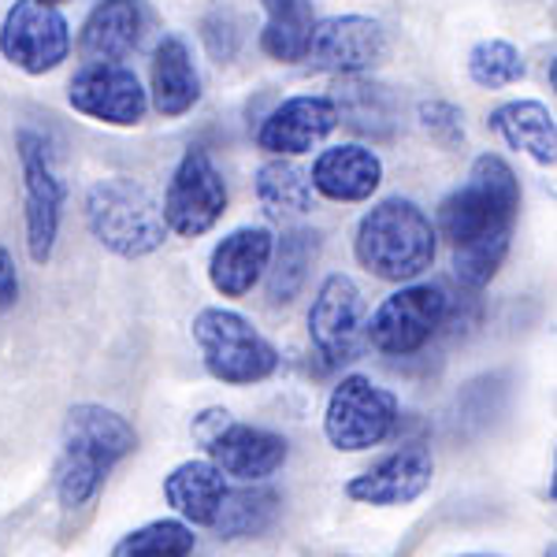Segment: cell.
I'll list each match as a JSON object with an SVG mask.
<instances>
[{
    "instance_id": "obj_1",
    "label": "cell",
    "mask_w": 557,
    "mask_h": 557,
    "mask_svg": "<svg viewBox=\"0 0 557 557\" xmlns=\"http://www.w3.org/2000/svg\"><path fill=\"white\" fill-rule=\"evenodd\" d=\"M520 212V178L494 152L472 164L465 186L438 205V231L454 246V272L465 286L480 290L498 275L509 253Z\"/></svg>"
},
{
    "instance_id": "obj_2",
    "label": "cell",
    "mask_w": 557,
    "mask_h": 557,
    "mask_svg": "<svg viewBox=\"0 0 557 557\" xmlns=\"http://www.w3.org/2000/svg\"><path fill=\"white\" fill-rule=\"evenodd\" d=\"M138 435L120 412L104 406H75L64 420V446L57 465V498L64 509H78L101 491L104 475L123 461Z\"/></svg>"
},
{
    "instance_id": "obj_3",
    "label": "cell",
    "mask_w": 557,
    "mask_h": 557,
    "mask_svg": "<svg viewBox=\"0 0 557 557\" xmlns=\"http://www.w3.org/2000/svg\"><path fill=\"white\" fill-rule=\"evenodd\" d=\"M438 231L431 227L428 212L406 197H386L372 205L357 223L354 253L375 278L386 283H412L435 264Z\"/></svg>"
},
{
    "instance_id": "obj_4",
    "label": "cell",
    "mask_w": 557,
    "mask_h": 557,
    "mask_svg": "<svg viewBox=\"0 0 557 557\" xmlns=\"http://www.w3.org/2000/svg\"><path fill=\"white\" fill-rule=\"evenodd\" d=\"M89 235L120 257H149L164 246L168 223L160 201L131 178H104L86 194Z\"/></svg>"
},
{
    "instance_id": "obj_5",
    "label": "cell",
    "mask_w": 557,
    "mask_h": 557,
    "mask_svg": "<svg viewBox=\"0 0 557 557\" xmlns=\"http://www.w3.org/2000/svg\"><path fill=\"white\" fill-rule=\"evenodd\" d=\"M194 343L212 380L227 386L260 383L278 368L275 346L235 309H201L194 320Z\"/></svg>"
},
{
    "instance_id": "obj_6",
    "label": "cell",
    "mask_w": 557,
    "mask_h": 557,
    "mask_svg": "<svg viewBox=\"0 0 557 557\" xmlns=\"http://www.w3.org/2000/svg\"><path fill=\"white\" fill-rule=\"evenodd\" d=\"M398 424V398L368 375H346L331 391L323 412V435L335 450L361 454L380 446Z\"/></svg>"
},
{
    "instance_id": "obj_7",
    "label": "cell",
    "mask_w": 557,
    "mask_h": 557,
    "mask_svg": "<svg viewBox=\"0 0 557 557\" xmlns=\"http://www.w3.org/2000/svg\"><path fill=\"white\" fill-rule=\"evenodd\" d=\"M446 312H450V298H446L443 286L435 283H412L401 286L398 294H391L380 309L372 312L364 327V338L380 354L406 357L417 354L431 343L438 327H443Z\"/></svg>"
},
{
    "instance_id": "obj_8",
    "label": "cell",
    "mask_w": 557,
    "mask_h": 557,
    "mask_svg": "<svg viewBox=\"0 0 557 557\" xmlns=\"http://www.w3.org/2000/svg\"><path fill=\"white\" fill-rule=\"evenodd\" d=\"M164 223L178 238H201L227 212V183L205 149H190L178 160L172 183L164 194Z\"/></svg>"
},
{
    "instance_id": "obj_9",
    "label": "cell",
    "mask_w": 557,
    "mask_h": 557,
    "mask_svg": "<svg viewBox=\"0 0 557 557\" xmlns=\"http://www.w3.org/2000/svg\"><path fill=\"white\" fill-rule=\"evenodd\" d=\"M0 49L26 75H45L64 64L71 52L67 20L41 0H15L0 26Z\"/></svg>"
},
{
    "instance_id": "obj_10",
    "label": "cell",
    "mask_w": 557,
    "mask_h": 557,
    "mask_svg": "<svg viewBox=\"0 0 557 557\" xmlns=\"http://www.w3.org/2000/svg\"><path fill=\"white\" fill-rule=\"evenodd\" d=\"M20 160L26 178V249L34 264H49L60 235V215H64V183L57 178L41 134H20Z\"/></svg>"
},
{
    "instance_id": "obj_11",
    "label": "cell",
    "mask_w": 557,
    "mask_h": 557,
    "mask_svg": "<svg viewBox=\"0 0 557 557\" xmlns=\"http://www.w3.org/2000/svg\"><path fill=\"white\" fill-rule=\"evenodd\" d=\"M309 338L327 364L357 361L364 346V301L349 275H327L309 309Z\"/></svg>"
},
{
    "instance_id": "obj_12",
    "label": "cell",
    "mask_w": 557,
    "mask_h": 557,
    "mask_svg": "<svg viewBox=\"0 0 557 557\" xmlns=\"http://www.w3.org/2000/svg\"><path fill=\"white\" fill-rule=\"evenodd\" d=\"M383 57L386 30L380 20H368V15H331L317 23L305 52V60L327 75H361L383 64Z\"/></svg>"
},
{
    "instance_id": "obj_13",
    "label": "cell",
    "mask_w": 557,
    "mask_h": 557,
    "mask_svg": "<svg viewBox=\"0 0 557 557\" xmlns=\"http://www.w3.org/2000/svg\"><path fill=\"white\" fill-rule=\"evenodd\" d=\"M67 101L75 112L89 120L112 123V127H134L146 115V89L138 75L120 64H86L71 78Z\"/></svg>"
},
{
    "instance_id": "obj_14",
    "label": "cell",
    "mask_w": 557,
    "mask_h": 557,
    "mask_svg": "<svg viewBox=\"0 0 557 557\" xmlns=\"http://www.w3.org/2000/svg\"><path fill=\"white\" fill-rule=\"evenodd\" d=\"M431 475H435V461L424 443H409L398 454L383 457L380 465H372L368 472L354 475L346 483V498L361 502V506H409L420 494L431 487Z\"/></svg>"
},
{
    "instance_id": "obj_15",
    "label": "cell",
    "mask_w": 557,
    "mask_h": 557,
    "mask_svg": "<svg viewBox=\"0 0 557 557\" xmlns=\"http://www.w3.org/2000/svg\"><path fill=\"white\" fill-rule=\"evenodd\" d=\"M205 450H209V461L215 469L223 475H235L242 483L268 480L272 472L283 469L286 454H290L283 435L253 424H238L231 417L205 438Z\"/></svg>"
},
{
    "instance_id": "obj_16",
    "label": "cell",
    "mask_w": 557,
    "mask_h": 557,
    "mask_svg": "<svg viewBox=\"0 0 557 557\" xmlns=\"http://www.w3.org/2000/svg\"><path fill=\"white\" fill-rule=\"evenodd\" d=\"M338 123L343 120H338V108L331 97H290L257 131V146L272 157H301L312 146H320Z\"/></svg>"
},
{
    "instance_id": "obj_17",
    "label": "cell",
    "mask_w": 557,
    "mask_h": 557,
    "mask_svg": "<svg viewBox=\"0 0 557 557\" xmlns=\"http://www.w3.org/2000/svg\"><path fill=\"white\" fill-rule=\"evenodd\" d=\"M141 30H146V12L138 0H101L86 15L78 52L86 64H120L138 49Z\"/></svg>"
},
{
    "instance_id": "obj_18",
    "label": "cell",
    "mask_w": 557,
    "mask_h": 557,
    "mask_svg": "<svg viewBox=\"0 0 557 557\" xmlns=\"http://www.w3.org/2000/svg\"><path fill=\"white\" fill-rule=\"evenodd\" d=\"M275 238L264 227H242L212 249L209 278L223 298H246L268 272Z\"/></svg>"
},
{
    "instance_id": "obj_19",
    "label": "cell",
    "mask_w": 557,
    "mask_h": 557,
    "mask_svg": "<svg viewBox=\"0 0 557 557\" xmlns=\"http://www.w3.org/2000/svg\"><path fill=\"white\" fill-rule=\"evenodd\" d=\"M309 183L327 201H368L383 183V164L364 146H335L317 157Z\"/></svg>"
},
{
    "instance_id": "obj_20",
    "label": "cell",
    "mask_w": 557,
    "mask_h": 557,
    "mask_svg": "<svg viewBox=\"0 0 557 557\" xmlns=\"http://www.w3.org/2000/svg\"><path fill=\"white\" fill-rule=\"evenodd\" d=\"M197 97H201V75L194 67L190 49L183 38L168 34L152 57V108L164 120H178L197 104Z\"/></svg>"
},
{
    "instance_id": "obj_21",
    "label": "cell",
    "mask_w": 557,
    "mask_h": 557,
    "mask_svg": "<svg viewBox=\"0 0 557 557\" xmlns=\"http://www.w3.org/2000/svg\"><path fill=\"white\" fill-rule=\"evenodd\" d=\"M223 494H227V475L212 461H183L164 480L168 506L197 528H212V520L223 506Z\"/></svg>"
},
{
    "instance_id": "obj_22",
    "label": "cell",
    "mask_w": 557,
    "mask_h": 557,
    "mask_svg": "<svg viewBox=\"0 0 557 557\" xmlns=\"http://www.w3.org/2000/svg\"><path fill=\"white\" fill-rule=\"evenodd\" d=\"M491 127L506 138L509 149L528 152L535 164L554 168L557 160V134L554 112L539 101H509L491 115Z\"/></svg>"
},
{
    "instance_id": "obj_23",
    "label": "cell",
    "mask_w": 557,
    "mask_h": 557,
    "mask_svg": "<svg viewBox=\"0 0 557 557\" xmlns=\"http://www.w3.org/2000/svg\"><path fill=\"white\" fill-rule=\"evenodd\" d=\"M264 4V34L260 49L278 64H298L309 52V38L317 30V8L312 0H260Z\"/></svg>"
},
{
    "instance_id": "obj_24",
    "label": "cell",
    "mask_w": 557,
    "mask_h": 557,
    "mask_svg": "<svg viewBox=\"0 0 557 557\" xmlns=\"http://www.w3.org/2000/svg\"><path fill=\"white\" fill-rule=\"evenodd\" d=\"M320 257V231L294 227L272 246V260H268V301L272 305H290L301 294L309 268Z\"/></svg>"
},
{
    "instance_id": "obj_25",
    "label": "cell",
    "mask_w": 557,
    "mask_h": 557,
    "mask_svg": "<svg viewBox=\"0 0 557 557\" xmlns=\"http://www.w3.org/2000/svg\"><path fill=\"white\" fill-rule=\"evenodd\" d=\"M257 201L268 220H298V215L312 212L317 205V190H312L309 175L290 160H268L257 172Z\"/></svg>"
},
{
    "instance_id": "obj_26",
    "label": "cell",
    "mask_w": 557,
    "mask_h": 557,
    "mask_svg": "<svg viewBox=\"0 0 557 557\" xmlns=\"http://www.w3.org/2000/svg\"><path fill=\"white\" fill-rule=\"evenodd\" d=\"M278 517V494L268 487H242L223 494V506L212 528L223 539H249L264 535Z\"/></svg>"
},
{
    "instance_id": "obj_27",
    "label": "cell",
    "mask_w": 557,
    "mask_h": 557,
    "mask_svg": "<svg viewBox=\"0 0 557 557\" xmlns=\"http://www.w3.org/2000/svg\"><path fill=\"white\" fill-rule=\"evenodd\" d=\"M194 543V528H186L183 520H152L138 532L123 535L112 557H190Z\"/></svg>"
},
{
    "instance_id": "obj_28",
    "label": "cell",
    "mask_w": 557,
    "mask_h": 557,
    "mask_svg": "<svg viewBox=\"0 0 557 557\" xmlns=\"http://www.w3.org/2000/svg\"><path fill=\"white\" fill-rule=\"evenodd\" d=\"M469 75H472V83L483 89H506L524 78V60H520V52L509 41L487 38V41L472 45Z\"/></svg>"
},
{
    "instance_id": "obj_29",
    "label": "cell",
    "mask_w": 557,
    "mask_h": 557,
    "mask_svg": "<svg viewBox=\"0 0 557 557\" xmlns=\"http://www.w3.org/2000/svg\"><path fill=\"white\" fill-rule=\"evenodd\" d=\"M338 108V120H346L349 127L364 131V134H383L386 127L383 123H391V108H386L383 94L375 86H346L338 97H331Z\"/></svg>"
},
{
    "instance_id": "obj_30",
    "label": "cell",
    "mask_w": 557,
    "mask_h": 557,
    "mask_svg": "<svg viewBox=\"0 0 557 557\" xmlns=\"http://www.w3.org/2000/svg\"><path fill=\"white\" fill-rule=\"evenodd\" d=\"M420 127L443 149H457L465 141V115L450 101H424L420 104Z\"/></svg>"
},
{
    "instance_id": "obj_31",
    "label": "cell",
    "mask_w": 557,
    "mask_h": 557,
    "mask_svg": "<svg viewBox=\"0 0 557 557\" xmlns=\"http://www.w3.org/2000/svg\"><path fill=\"white\" fill-rule=\"evenodd\" d=\"M20 298V275H15V260L8 253L4 246H0V309H8V305H15Z\"/></svg>"
},
{
    "instance_id": "obj_32",
    "label": "cell",
    "mask_w": 557,
    "mask_h": 557,
    "mask_svg": "<svg viewBox=\"0 0 557 557\" xmlns=\"http://www.w3.org/2000/svg\"><path fill=\"white\" fill-rule=\"evenodd\" d=\"M41 4H52V8H57V4H64V0H41Z\"/></svg>"
},
{
    "instance_id": "obj_33",
    "label": "cell",
    "mask_w": 557,
    "mask_h": 557,
    "mask_svg": "<svg viewBox=\"0 0 557 557\" xmlns=\"http://www.w3.org/2000/svg\"><path fill=\"white\" fill-rule=\"evenodd\" d=\"M469 557H487V554H469Z\"/></svg>"
}]
</instances>
